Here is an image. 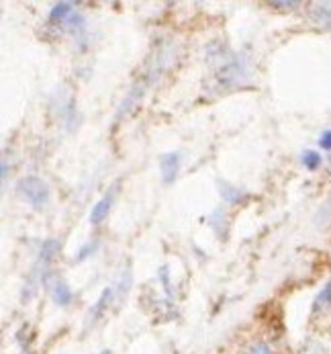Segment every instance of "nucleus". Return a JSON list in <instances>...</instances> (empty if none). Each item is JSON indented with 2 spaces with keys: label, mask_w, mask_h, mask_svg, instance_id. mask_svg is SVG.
Instances as JSON below:
<instances>
[{
  "label": "nucleus",
  "mask_w": 331,
  "mask_h": 354,
  "mask_svg": "<svg viewBox=\"0 0 331 354\" xmlns=\"http://www.w3.org/2000/svg\"><path fill=\"white\" fill-rule=\"evenodd\" d=\"M59 248H62V244H59L57 240H46V242L41 244L39 256H37V260H35V264H33V270H31V274H29V281H27V285H25V291H27V287H29V295H27V297H31V291L46 279L48 266L51 264V260L55 258V254L59 252Z\"/></svg>",
  "instance_id": "1"
},
{
  "label": "nucleus",
  "mask_w": 331,
  "mask_h": 354,
  "mask_svg": "<svg viewBox=\"0 0 331 354\" xmlns=\"http://www.w3.org/2000/svg\"><path fill=\"white\" fill-rule=\"evenodd\" d=\"M17 191L25 201H29L33 207H44L49 199L48 185L39 176H23L17 183Z\"/></svg>",
  "instance_id": "2"
},
{
  "label": "nucleus",
  "mask_w": 331,
  "mask_h": 354,
  "mask_svg": "<svg viewBox=\"0 0 331 354\" xmlns=\"http://www.w3.org/2000/svg\"><path fill=\"white\" fill-rule=\"evenodd\" d=\"M178 170H180V153L170 152L164 153L160 158V172H162V180L166 185L174 183L176 176H178Z\"/></svg>",
  "instance_id": "3"
},
{
  "label": "nucleus",
  "mask_w": 331,
  "mask_h": 354,
  "mask_svg": "<svg viewBox=\"0 0 331 354\" xmlns=\"http://www.w3.org/2000/svg\"><path fill=\"white\" fill-rule=\"evenodd\" d=\"M49 295H51L53 304L59 305V307H68V305L72 304V299H74L72 289H70V287H68V283H66V281H62L59 277H57V279H53V281L49 283Z\"/></svg>",
  "instance_id": "4"
},
{
  "label": "nucleus",
  "mask_w": 331,
  "mask_h": 354,
  "mask_svg": "<svg viewBox=\"0 0 331 354\" xmlns=\"http://www.w3.org/2000/svg\"><path fill=\"white\" fill-rule=\"evenodd\" d=\"M113 201H115V191H108L106 195H102V199L96 201V205L93 207V211H91V223H93V225L102 223V221L108 217L111 207H113Z\"/></svg>",
  "instance_id": "5"
},
{
  "label": "nucleus",
  "mask_w": 331,
  "mask_h": 354,
  "mask_svg": "<svg viewBox=\"0 0 331 354\" xmlns=\"http://www.w3.org/2000/svg\"><path fill=\"white\" fill-rule=\"evenodd\" d=\"M113 293H115V289H104V291H102V295L98 297V301L95 304V307L88 311V317H86V328L95 326L96 322L102 317V313H104V309L108 307V301H111Z\"/></svg>",
  "instance_id": "6"
},
{
  "label": "nucleus",
  "mask_w": 331,
  "mask_h": 354,
  "mask_svg": "<svg viewBox=\"0 0 331 354\" xmlns=\"http://www.w3.org/2000/svg\"><path fill=\"white\" fill-rule=\"evenodd\" d=\"M74 2H57L51 10H49V23L51 25H62L68 23V19L74 15Z\"/></svg>",
  "instance_id": "7"
},
{
  "label": "nucleus",
  "mask_w": 331,
  "mask_h": 354,
  "mask_svg": "<svg viewBox=\"0 0 331 354\" xmlns=\"http://www.w3.org/2000/svg\"><path fill=\"white\" fill-rule=\"evenodd\" d=\"M331 309V279L325 283V287L317 293L315 301H313V313H323Z\"/></svg>",
  "instance_id": "8"
},
{
  "label": "nucleus",
  "mask_w": 331,
  "mask_h": 354,
  "mask_svg": "<svg viewBox=\"0 0 331 354\" xmlns=\"http://www.w3.org/2000/svg\"><path fill=\"white\" fill-rule=\"evenodd\" d=\"M221 189V197L225 199L227 203H231V205H237V203H241V201H245V191L243 189H237V187H231V185H227V183H221L219 185Z\"/></svg>",
  "instance_id": "9"
},
{
  "label": "nucleus",
  "mask_w": 331,
  "mask_h": 354,
  "mask_svg": "<svg viewBox=\"0 0 331 354\" xmlns=\"http://www.w3.org/2000/svg\"><path fill=\"white\" fill-rule=\"evenodd\" d=\"M311 19H313L317 25L331 27V4H317V6L311 10Z\"/></svg>",
  "instance_id": "10"
},
{
  "label": "nucleus",
  "mask_w": 331,
  "mask_h": 354,
  "mask_svg": "<svg viewBox=\"0 0 331 354\" xmlns=\"http://www.w3.org/2000/svg\"><path fill=\"white\" fill-rule=\"evenodd\" d=\"M321 162H323V158H321V153L319 152H313V150H307V152H303V166L307 168V170H317L319 166H321Z\"/></svg>",
  "instance_id": "11"
},
{
  "label": "nucleus",
  "mask_w": 331,
  "mask_h": 354,
  "mask_svg": "<svg viewBox=\"0 0 331 354\" xmlns=\"http://www.w3.org/2000/svg\"><path fill=\"white\" fill-rule=\"evenodd\" d=\"M301 354H330L325 344L319 342V340H307L301 348Z\"/></svg>",
  "instance_id": "12"
},
{
  "label": "nucleus",
  "mask_w": 331,
  "mask_h": 354,
  "mask_svg": "<svg viewBox=\"0 0 331 354\" xmlns=\"http://www.w3.org/2000/svg\"><path fill=\"white\" fill-rule=\"evenodd\" d=\"M245 354H272V348H270L266 342H254V344L245 351Z\"/></svg>",
  "instance_id": "13"
},
{
  "label": "nucleus",
  "mask_w": 331,
  "mask_h": 354,
  "mask_svg": "<svg viewBox=\"0 0 331 354\" xmlns=\"http://www.w3.org/2000/svg\"><path fill=\"white\" fill-rule=\"evenodd\" d=\"M319 146H321V150L331 152V129L323 131V133L319 136Z\"/></svg>",
  "instance_id": "14"
},
{
  "label": "nucleus",
  "mask_w": 331,
  "mask_h": 354,
  "mask_svg": "<svg viewBox=\"0 0 331 354\" xmlns=\"http://www.w3.org/2000/svg\"><path fill=\"white\" fill-rule=\"evenodd\" d=\"M95 250H96V242H88L86 246H82V248H80V252H78V260H86V258L95 252Z\"/></svg>",
  "instance_id": "15"
},
{
  "label": "nucleus",
  "mask_w": 331,
  "mask_h": 354,
  "mask_svg": "<svg viewBox=\"0 0 331 354\" xmlns=\"http://www.w3.org/2000/svg\"><path fill=\"white\" fill-rule=\"evenodd\" d=\"M270 6H278V8H296V6H301V2H270Z\"/></svg>",
  "instance_id": "16"
}]
</instances>
